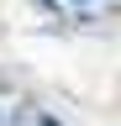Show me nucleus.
Returning <instances> with one entry per match:
<instances>
[{
    "mask_svg": "<svg viewBox=\"0 0 121 126\" xmlns=\"http://www.w3.org/2000/svg\"><path fill=\"white\" fill-rule=\"evenodd\" d=\"M11 121H16V126H63V121L53 116V110H42L37 100H21L16 110H11Z\"/></svg>",
    "mask_w": 121,
    "mask_h": 126,
    "instance_id": "f257e3e1",
    "label": "nucleus"
},
{
    "mask_svg": "<svg viewBox=\"0 0 121 126\" xmlns=\"http://www.w3.org/2000/svg\"><path fill=\"white\" fill-rule=\"evenodd\" d=\"M11 89H16V74H11V68H0V94H11Z\"/></svg>",
    "mask_w": 121,
    "mask_h": 126,
    "instance_id": "f03ea898",
    "label": "nucleus"
},
{
    "mask_svg": "<svg viewBox=\"0 0 121 126\" xmlns=\"http://www.w3.org/2000/svg\"><path fill=\"white\" fill-rule=\"evenodd\" d=\"M0 126H5V110H0Z\"/></svg>",
    "mask_w": 121,
    "mask_h": 126,
    "instance_id": "7ed1b4c3",
    "label": "nucleus"
}]
</instances>
